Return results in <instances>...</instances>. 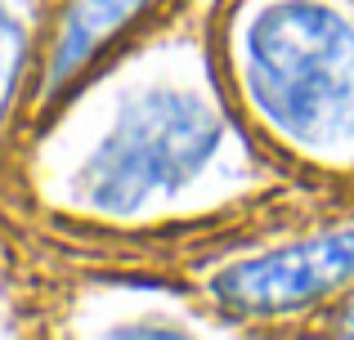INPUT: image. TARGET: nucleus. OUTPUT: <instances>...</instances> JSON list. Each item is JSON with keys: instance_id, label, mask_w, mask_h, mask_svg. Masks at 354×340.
<instances>
[{"instance_id": "f257e3e1", "label": "nucleus", "mask_w": 354, "mask_h": 340, "mask_svg": "<svg viewBox=\"0 0 354 340\" xmlns=\"http://www.w3.org/2000/svg\"><path fill=\"white\" fill-rule=\"evenodd\" d=\"M242 77L287 139L314 148L354 139V27L332 5H265L242 32Z\"/></svg>"}, {"instance_id": "f03ea898", "label": "nucleus", "mask_w": 354, "mask_h": 340, "mask_svg": "<svg viewBox=\"0 0 354 340\" xmlns=\"http://www.w3.org/2000/svg\"><path fill=\"white\" fill-rule=\"evenodd\" d=\"M220 117L184 90H153L117 112L108 134L77 170L81 206L126 215L144 201L184 188L220 148Z\"/></svg>"}, {"instance_id": "7ed1b4c3", "label": "nucleus", "mask_w": 354, "mask_h": 340, "mask_svg": "<svg viewBox=\"0 0 354 340\" xmlns=\"http://www.w3.org/2000/svg\"><path fill=\"white\" fill-rule=\"evenodd\" d=\"M354 278V228L234 264L216 278V296L238 314H283Z\"/></svg>"}, {"instance_id": "20e7f679", "label": "nucleus", "mask_w": 354, "mask_h": 340, "mask_svg": "<svg viewBox=\"0 0 354 340\" xmlns=\"http://www.w3.org/2000/svg\"><path fill=\"white\" fill-rule=\"evenodd\" d=\"M148 0H72L68 14L59 23L54 36V54H50V86L63 90L108 41L144 9Z\"/></svg>"}, {"instance_id": "39448f33", "label": "nucleus", "mask_w": 354, "mask_h": 340, "mask_svg": "<svg viewBox=\"0 0 354 340\" xmlns=\"http://www.w3.org/2000/svg\"><path fill=\"white\" fill-rule=\"evenodd\" d=\"M23 54H27V32L18 23L14 5L0 0V117H5L9 99H14L18 72H23Z\"/></svg>"}, {"instance_id": "423d86ee", "label": "nucleus", "mask_w": 354, "mask_h": 340, "mask_svg": "<svg viewBox=\"0 0 354 340\" xmlns=\"http://www.w3.org/2000/svg\"><path fill=\"white\" fill-rule=\"evenodd\" d=\"M341 332H350V336H354V300H350L346 309H341Z\"/></svg>"}]
</instances>
